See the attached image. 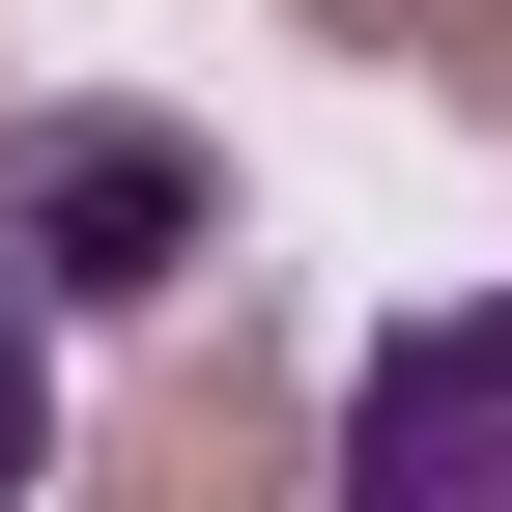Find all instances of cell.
<instances>
[{
  "label": "cell",
  "mask_w": 512,
  "mask_h": 512,
  "mask_svg": "<svg viewBox=\"0 0 512 512\" xmlns=\"http://www.w3.org/2000/svg\"><path fill=\"white\" fill-rule=\"evenodd\" d=\"M0 256H29V285H86V313H171L228 256V143L200 114H0Z\"/></svg>",
  "instance_id": "obj_1"
},
{
  "label": "cell",
  "mask_w": 512,
  "mask_h": 512,
  "mask_svg": "<svg viewBox=\"0 0 512 512\" xmlns=\"http://www.w3.org/2000/svg\"><path fill=\"white\" fill-rule=\"evenodd\" d=\"M313 512H512V285L484 313H399L313 427Z\"/></svg>",
  "instance_id": "obj_2"
},
{
  "label": "cell",
  "mask_w": 512,
  "mask_h": 512,
  "mask_svg": "<svg viewBox=\"0 0 512 512\" xmlns=\"http://www.w3.org/2000/svg\"><path fill=\"white\" fill-rule=\"evenodd\" d=\"M86 512H313V399H285V313L228 285V342H171L143 399H114Z\"/></svg>",
  "instance_id": "obj_3"
},
{
  "label": "cell",
  "mask_w": 512,
  "mask_h": 512,
  "mask_svg": "<svg viewBox=\"0 0 512 512\" xmlns=\"http://www.w3.org/2000/svg\"><path fill=\"white\" fill-rule=\"evenodd\" d=\"M29 313H57V285H29V256H0V512L57 484V342H29Z\"/></svg>",
  "instance_id": "obj_4"
},
{
  "label": "cell",
  "mask_w": 512,
  "mask_h": 512,
  "mask_svg": "<svg viewBox=\"0 0 512 512\" xmlns=\"http://www.w3.org/2000/svg\"><path fill=\"white\" fill-rule=\"evenodd\" d=\"M313 29H370V57H456V0H313Z\"/></svg>",
  "instance_id": "obj_5"
},
{
  "label": "cell",
  "mask_w": 512,
  "mask_h": 512,
  "mask_svg": "<svg viewBox=\"0 0 512 512\" xmlns=\"http://www.w3.org/2000/svg\"><path fill=\"white\" fill-rule=\"evenodd\" d=\"M456 86H512V0H456Z\"/></svg>",
  "instance_id": "obj_6"
}]
</instances>
